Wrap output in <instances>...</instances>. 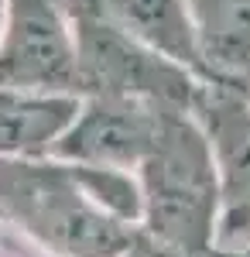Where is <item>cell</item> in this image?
Masks as SVG:
<instances>
[{"label":"cell","mask_w":250,"mask_h":257,"mask_svg":"<svg viewBox=\"0 0 250 257\" xmlns=\"http://www.w3.org/2000/svg\"><path fill=\"white\" fill-rule=\"evenodd\" d=\"M0 257H52V254H45L41 247H35L31 240H24L14 230L0 226Z\"/></svg>","instance_id":"11"},{"label":"cell","mask_w":250,"mask_h":257,"mask_svg":"<svg viewBox=\"0 0 250 257\" xmlns=\"http://www.w3.org/2000/svg\"><path fill=\"white\" fill-rule=\"evenodd\" d=\"M195 123L209 141L219 182V233L226 254L250 250V89L230 82H206L192 106Z\"/></svg>","instance_id":"4"},{"label":"cell","mask_w":250,"mask_h":257,"mask_svg":"<svg viewBox=\"0 0 250 257\" xmlns=\"http://www.w3.org/2000/svg\"><path fill=\"white\" fill-rule=\"evenodd\" d=\"M120 257H189V254H178V250H172V247H165V243H158V240H151L148 233L137 230L134 243H131ZM212 257H230V254H226V250H216Z\"/></svg>","instance_id":"10"},{"label":"cell","mask_w":250,"mask_h":257,"mask_svg":"<svg viewBox=\"0 0 250 257\" xmlns=\"http://www.w3.org/2000/svg\"><path fill=\"white\" fill-rule=\"evenodd\" d=\"M82 96L35 93L0 86V161L52 158L62 134L72 127Z\"/></svg>","instance_id":"8"},{"label":"cell","mask_w":250,"mask_h":257,"mask_svg":"<svg viewBox=\"0 0 250 257\" xmlns=\"http://www.w3.org/2000/svg\"><path fill=\"white\" fill-rule=\"evenodd\" d=\"M137 185L141 233L189 257L219 250V182L209 141L192 113L165 117L154 151L137 168Z\"/></svg>","instance_id":"2"},{"label":"cell","mask_w":250,"mask_h":257,"mask_svg":"<svg viewBox=\"0 0 250 257\" xmlns=\"http://www.w3.org/2000/svg\"><path fill=\"white\" fill-rule=\"evenodd\" d=\"M96 14L123 35L209 82L189 0H96Z\"/></svg>","instance_id":"7"},{"label":"cell","mask_w":250,"mask_h":257,"mask_svg":"<svg viewBox=\"0 0 250 257\" xmlns=\"http://www.w3.org/2000/svg\"><path fill=\"white\" fill-rule=\"evenodd\" d=\"M0 86L79 96L76 38L55 0H7L0 28Z\"/></svg>","instance_id":"5"},{"label":"cell","mask_w":250,"mask_h":257,"mask_svg":"<svg viewBox=\"0 0 250 257\" xmlns=\"http://www.w3.org/2000/svg\"><path fill=\"white\" fill-rule=\"evenodd\" d=\"M230 257H247V254H230Z\"/></svg>","instance_id":"13"},{"label":"cell","mask_w":250,"mask_h":257,"mask_svg":"<svg viewBox=\"0 0 250 257\" xmlns=\"http://www.w3.org/2000/svg\"><path fill=\"white\" fill-rule=\"evenodd\" d=\"M69 24L76 38L79 96H123L168 113H192L195 96L206 82L195 79L189 69L144 48L96 11L79 14Z\"/></svg>","instance_id":"3"},{"label":"cell","mask_w":250,"mask_h":257,"mask_svg":"<svg viewBox=\"0 0 250 257\" xmlns=\"http://www.w3.org/2000/svg\"><path fill=\"white\" fill-rule=\"evenodd\" d=\"M0 226L52 257H120L137 226L89 196L79 165L0 161Z\"/></svg>","instance_id":"1"},{"label":"cell","mask_w":250,"mask_h":257,"mask_svg":"<svg viewBox=\"0 0 250 257\" xmlns=\"http://www.w3.org/2000/svg\"><path fill=\"white\" fill-rule=\"evenodd\" d=\"M4 11H7V0H0V28H4Z\"/></svg>","instance_id":"12"},{"label":"cell","mask_w":250,"mask_h":257,"mask_svg":"<svg viewBox=\"0 0 250 257\" xmlns=\"http://www.w3.org/2000/svg\"><path fill=\"white\" fill-rule=\"evenodd\" d=\"M168 110L123 96H82L72 127L62 134L52 158L82 168H113L137 175L158 144Z\"/></svg>","instance_id":"6"},{"label":"cell","mask_w":250,"mask_h":257,"mask_svg":"<svg viewBox=\"0 0 250 257\" xmlns=\"http://www.w3.org/2000/svg\"><path fill=\"white\" fill-rule=\"evenodd\" d=\"M209 82L250 89V0H189Z\"/></svg>","instance_id":"9"}]
</instances>
